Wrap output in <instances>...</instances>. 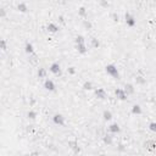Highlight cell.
<instances>
[{"label": "cell", "mask_w": 156, "mask_h": 156, "mask_svg": "<svg viewBox=\"0 0 156 156\" xmlns=\"http://www.w3.org/2000/svg\"><path fill=\"white\" fill-rule=\"evenodd\" d=\"M105 71H106V73L109 74V76H111L112 78L120 79V72L117 70V67L115 66V65H112V63H110V65H107L105 67Z\"/></svg>", "instance_id": "cell-1"}, {"label": "cell", "mask_w": 156, "mask_h": 156, "mask_svg": "<svg viewBox=\"0 0 156 156\" xmlns=\"http://www.w3.org/2000/svg\"><path fill=\"white\" fill-rule=\"evenodd\" d=\"M49 71L53 74H55V76H61V74H62L61 66H60L59 62H53V63H51L50 67H49Z\"/></svg>", "instance_id": "cell-2"}, {"label": "cell", "mask_w": 156, "mask_h": 156, "mask_svg": "<svg viewBox=\"0 0 156 156\" xmlns=\"http://www.w3.org/2000/svg\"><path fill=\"white\" fill-rule=\"evenodd\" d=\"M124 20H126V25L128 26V27H134V26L137 25L135 17L133 16L132 14H129V12H126V15H124Z\"/></svg>", "instance_id": "cell-3"}, {"label": "cell", "mask_w": 156, "mask_h": 156, "mask_svg": "<svg viewBox=\"0 0 156 156\" xmlns=\"http://www.w3.org/2000/svg\"><path fill=\"white\" fill-rule=\"evenodd\" d=\"M53 122L56 126L63 127V126H65V117H63V115H61V113H55L53 116Z\"/></svg>", "instance_id": "cell-4"}, {"label": "cell", "mask_w": 156, "mask_h": 156, "mask_svg": "<svg viewBox=\"0 0 156 156\" xmlns=\"http://www.w3.org/2000/svg\"><path fill=\"white\" fill-rule=\"evenodd\" d=\"M115 95H116V98L121 101H124V100H127V98H128V95L126 94V91L122 88H117L115 90Z\"/></svg>", "instance_id": "cell-5"}, {"label": "cell", "mask_w": 156, "mask_h": 156, "mask_svg": "<svg viewBox=\"0 0 156 156\" xmlns=\"http://www.w3.org/2000/svg\"><path fill=\"white\" fill-rule=\"evenodd\" d=\"M94 94H95V96H96L99 100H105L106 96H107L106 91H105V89H104V88H98V89H95V90H94Z\"/></svg>", "instance_id": "cell-6"}, {"label": "cell", "mask_w": 156, "mask_h": 156, "mask_svg": "<svg viewBox=\"0 0 156 156\" xmlns=\"http://www.w3.org/2000/svg\"><path fill=\"white\" fill-rule=\"evenodd\" d=\"M44 88H45V90H48V91H55L56 87H55V83L51 79H45Z\"/></svg>", "instance_id": "cell-7"}, {"label": "cell", "mask_w": 156, "mask_h": 156, "mask_svg": "<svg viewBox=\"0 0 156 156\" xmlns=\"http://www.w3.org/2000/svg\"><path fill=\"white\" fill-rule=\"evenodd\" d=\"M47 30H48L49 33H57L60 31V27L56 23H54V22H50V23H48V26H47Z\"/></svg>", "instance_id": "cell-8"}, {"label": "cell", "mask_w": 156, "mask_h": 156, "mask_svg": "<svg viewBox=\"0 0 156 156\" xmlns=\"http://www.w3.org/2000/svg\"><path fill=\"white\" fill-rule=\"evenodd\" d=\"M76 50L78 51V54H82V55H84V54H87L88 53V48L85 47V43H82V44H76Z\"/></svg>", "instance_id": "cell-9"}, {"label": "cell", "mask_w": 156, "mask_h": 156, "mask_svg": "<svg viewBox=\"0 0 156 156\" xmlns=\"http://www.w3.org/2000/svg\"><path fill=\"white\" fill-rule=\"evenodd\" d=\"M109 131H110V133H112V134H117V133L121 132V128L117 123H111L109 126Z\"/></svg>", "instance_id": "cell-10"}, {"label": "cell", "mask_w": 156, "mask_h": 156, "mask_svg": "<svg viewBox=\"0 0 156 156\" xmlns=\"http://www.w3.org/2000/svg\"><path fill=\"white\" fill-rule=\"evenodd\" d=\"M123 90L126 91V94H127V95H132V94H134V91H135V89H134V85L131 84V83L126 84Z\"/></svg>", "instance_id": "cell-11"}, {"label": "cell", "mask_w": 156, "mask_h": 156, "mask_svg": "<svg viewBox=\"0 0 156 156\" xmlns=\"http://www.w3.org/2000/svg\"><path fill=\"white\" fill-rule=\"evenodd\" d=\"M25 51H26L28 55L34 54V47H33V44H32L31 42H27V43L25 44Z\"/></svg>", "instance_id": "cell-12"}, {"label": "cell", "mask_w": 156, "mask_h": 156, "mask_svg": "<svg viewBox=\"0 0 156 156\" xmlns=\"http://www.w3.org/2000/svg\"><path fill=\"white\" fill-rule=\"evenodd\" d=\"M17 11H20V12H22V14H26L28 11V5L26 3H20L19 5H17Z\"/></svg>", "instance_id": "cell-13"}, {"label": "cell", "mask_w": 156, "mask_h": 156, "mask_svg": "<svg viewBox=\"0 0 156 156\" xmlns=\"http://www.w3.org/2000/svg\"><path fill=\"white\" fill-rule=\"evenodd\" d=\"M68 146H70L74 153H79V146H78V143L76 140H71V142H68Z\"/></svg>", "instance_id": "cell-14"}, {"label": "cell", "mask_w": 156, "mask_h": 156, "mask_svg": "<svg viewBox=\"0 0 156 156\" xmlns=\"http://www.w3.org/2000/svg\"><path fill=\"white\" fill-rule=\"evenodd\" d=\"M132 113H133V115H142V113H143V110H142L140 105H138V104L133 105V106H132Z\"/></svg>", "instance_id": "cell-15"}, {"label": "cell", "mask_w": 156, "mask_h": 156, "mask_svg": "<svg viewBox=\"0 0 156 156\" xmlns=\"http://www.w3.org/2000/svg\"><path fill=\"white\" fill-rule=\"evenodd\" d=\"M82 88H83V90H93V88H94V87H93V83H91L90 82V80H85V82L82 84Z\"/></svg>", "instance_id": "cell-16"}, {"label": "cell", "mask_w": 156, "mask_h": 156, "mask_svg": "<svg viewBox=\"0 0 156 156\" xmlns=\"http://www.w3.org/2000/svg\"><path fill=\"white\" fill-rule=\"evenodd\" d=\"M102 118L105 121H111L112 120V112L110 111V110H105V111L102 112Z\"/></svg>", "instance_id": "cell-17"}, {"label": "cell", "mask_w": 156, "mask_h": 156, "mask_svg": "<svg viewBox=\"0 0 156 156\" xmlns=\"http://www.w3.org/2000/svg\"><path fill=\"white\" fill-rule=\"evenodd\" d=\"M78 16L82 17V19H87V16H88V12H87V9L84 6H80L78 9Z\"/></svg>", "instance_id": "cell-18"}, {"label": "cell", "mask_w": 156, "mask_h": 156, "mask_svg": "<svg viewBox=\"0 0 156 156\" xmlns=\"http://www.w3.org/2000/svg\"><path fill=\"white\" fill-rule=\"evenodd\" d=\"M37 74H38L39 78H45V77H47V70L43 68V67H39L38 71H37Z\"/></svg>", "instance_id": "cell-19"}, {"label": "cell", "mask_w": 156, "mask_h": 156, "mask_svg": "<svg viewBox=\"0 0 156 156\" xmlns=\"http://www.w3.org/2000/svg\"><path fill=\"white\" fill-rule=\"evenodd\" d=\"M102 140H104V143H105L106 145H111V144L113 143V139H112V137L110 135V134H106V135H104Z\"/></svg>", "instance_id": "cell-20"}, {"label": "cell", "mask_w": 156, "mask_h": 156, "mask_svg": "<svg viewBox=\"0 0 156 156\" xmlns=\"http://www.w3.org/2000/svg\"><path fill=\"white\" fill-rule=\"evenodd\" d=\"M90 44H91V47H93L94 49L100 48V42H99V39L98 38H91L90 39Z\"/></svg>", "instance_id": "cell-21"}, {"label": "cell", "mask_w": 156, "mask_h": 156, "mask_svg": "<svg viewBox=\"0 0 156 156\" xmlns=\"http://www.w3.org/2000/svg\"><path fill=\"white\" fill-rule=\"evenodd\" d=\"M37 112L36 111H33V110H30V111L27 112V118H30V120H36L37 118Z\"/></svg>", "instance_id": "cell-22"}, {"label": "cell", "mask_w": 156, "mask_h": 156, "mask_svg": "<svg viewBox=\"0 0 156 156\" xmlns=\"http://www.w3.org/2000/svg\"><path fill=\"white\" fill-rule=\"evenodd\" d=\"M82 43H85V39L83 36H77L74 38V44H82Z\"/></svg>", "instance_id": "cell-23"}, {"label": "cell", "mask_w": 156, "mask_h": 156, "mask_svg": "<svg viewBox=\"0 0 156 156\" xmlns=\"http://www.w3.org/2000/svg\"><path fill=\"white\" fill-rule=\"evenodd\" d=\"M0 50H8V43L5 39H0Z\"/></svg>", "instance_id": "cell-24"}, {"label": "cell", "mask_w": 156, "mask_h": 156, "mask_svg": "<svg viewBox=\"0 0 156 156\" xmlns=\"http://www.w3.org/2000/svg\"><path fill=\"white\" fill-rule=\"evenodd\" d=\"M83 26H84V28H87V30H91V27H93L91 22L88 21V20H84V21H83Z\"/></svg>", "instance_id": "cell-25"}, {"label": "cell", "mask_w": 156, "mask_h": 156, "mask_svg": "<svg viewBox=\"0 0 156 156\" xmlns=\"http://www.w3.org/2000/svg\"><path fill=\"white\" fill-rule=\"evenodd\" d=\"M135 80H137V84H145V83H146V79L143 78L142 76H138V77L135 78Z\"/></svg>", "instance_id": "cell-26"}, {"label": "cell", "mask_w": 156, "mask_h": 156, "mask_svg": "<svg viewBox=\"0 0 156 156\" xmlns=\"http://www.w3.org/2000/svg\"><path fill=\"white\" fill-rule=\"evenodd\" d=\"M5 17H6V10L0 8V19H5Z\"/></svg>", "instance_id": "cell-27"}, {"label": "cell", "mask_w": 156, "mask_h": 156, "mask_svg": "<svg viewBox=\"0 0 156 156\" xmlns=\"http://www.w3.org/2000/svg\"><path fill=\"white\" fill-rule=\"evenodd\" d=\"M149 129L155 133V132H156V123H155V122H151V123H150V124H149Z\"/></svg>", "instance_id": "cell-28"}, {"label": "cell", "mask_w": 156, "mask_h": 156, "mask_svg": "<svg viewBox=\"0 0 156 156\" xmlns=\"http://www.w3.org/2000/svg\"><path fill=\"white\" fill-rule=\"evenodd\" d=\"M111 17H112V20H113V22H118V15H117L116 12H113V14H111Z\"/></svg>", "instance_id": "cell-29"}, {"label": "cell", "mask_w": 156, "mask_h": 156, "mask_svg": "<svg viewBox=\"0 0 156 156\" xmlns=\"http://www.w3.org/2000/svg\"><path fill=\"white\" fill-rule=\"evenodd\" d=\"M100 4L102 5L104 8H107V6H109V3H107V0H100Z\"/></svg>", "instance_id": "cell-30"}, {"label": "cell", "mask_w": 156, "mask_h": 156, "mask_svg": "<svg viewBox=\"0 0 156 156\" xmlns=\"http://www.w3.org/2000/svg\"><path fill=\"white\" fill-rule=\"evenodd\" d=\"M68 73H70V74H74V73H76V70H74V67H70V68H68Z\"/></svg>", "instance_id": "cell-31"}]
</instances>
